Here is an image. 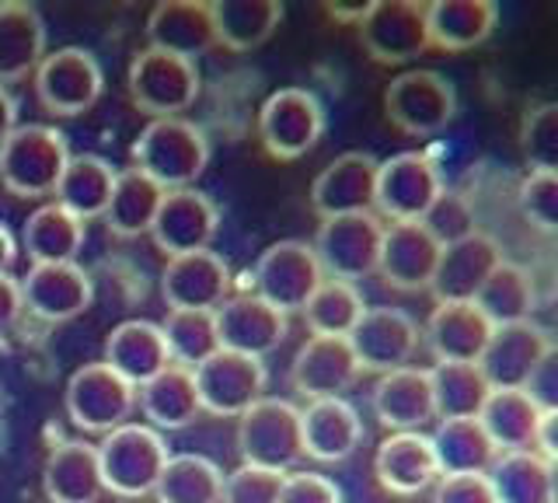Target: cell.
I'll return each mask as SVG.
<instances>
[{
    "instance_id": "50",
    "label": "cell",
    "mask_w": 558,
    "mask_h": 503,
    "mask_svg": "<svg viewBox=\"0 0 558 503\" xmlns=\"http://www.w3.org/2000/svg\"><path fill=\"white\" fill-rule=\"evenodd\" d=\"M279 486H283V472L258 465H238L231 476H223L220 503H276Z\"/></svg>"
},
{
    "instance_id": "21",
    "label": "cell",
    "mask_w": 558,
    "mask_h": 503,
    "mask_svg": "<svg viewBox=\"0 0 558 503\" xmlns=\"http://www.w3.org/2000/svg\"><path fill=\"white\" fill-rule=\"evenodd\" d=\"M231 266L217 252H189L165 263L161 294L171 311H217L231 298Z\"/></svg>"
},
{
    "instance_id": "42",
    "label": "cell",
    "mask_w": 558,
    "mask_h": 503,
    "mask_svg": "<svg viewBox=\"0 0 558 503\" xmlns=\"http://www.w3.org/2000/svg\"><path fill=\"white\" fill-rule=\"evenodd\" d=\"M22 245L32 259V266H49V263H77V252L84 249V224L70 217L63 206L43 203L25 220Z\"/></svg>"
},
{
    "instance_id": "39",
    "label": "cell",
    "mask_w": 558,
    "mask_h": 503,
    "mask_svg": "<svg viewBox=\"0 0 558 503\" xmlns=\"http://www.w3.org/2000/svg\"><path fill=\"white\" fill-rule=\"evenodd\" d=\"M429 444L440 476H485L499 455L478 420H440Z\"/></svg>"
},
{
    "instance_id": "49",
    "label": "cell",
    "mask_w": 558,
    "mask_h": 503,
    "mask_svg": "<svg viewBox=\"0 0 558 503\" xmlns=\"http://www.w3.org/2000/svg\"><path fill=\"white\" fill-rule=\"evenodd\" d=\"M520 214L527 217L537 231L555 235L558 228V176L555 171H531L527 179L520 182Z\"/></svg>"
},
{
    "instance_id": "34",
    "label": "cell",
    "mask_w": 558,
    "mask_h": 503,
    "mask_svg": "<svg viewBox=\"0 0 558 503\" xmlns=\"http://www.w3.org/2000/svg\"><path fill=\"white\" fill-rule=\"evenodd\" d=\"M214 39L231 53H252L266 46L279 22H283V4L279 0H214Z\"/></svg>"
},
{
    "instance_id": "30",
    "label": "cell",
    "mask_w": 558,
    "mask_h": 503,
    "mask_svg": "<svg viewBox=\"0 0 558 503\" xmlns=\"http://www.w3.org/2000/svg\"><path fill=\"white\" fill-rule=\"evenodd\" d=\"M496 25V0H433L426 4L429 49H444V53H468V49L488 43Z\"/></svg>"
},
{
    "instance_id": "27",
    "label": "cell",
    "mask_w": 558,
    "mask_h": 503,
    "mask_svg": "<svg viewBox=\"0 0 558 503\" xmlns=\"http://www.w3.org/2000/svg\"><path fill=\"white\" fill-rule=\"evenodd\" d=\"M101 363L109 371H116L133 388L147 385L150 378H157L171 363L161 325L147 322V319L119 322L109 333V339H105V360Z\"/></svg>"
},
{
    "instance_id": "38",
    "label": "cell",
    "mask_w": 558,
    "mask_h": 503,
    "mask_svg": "<svg viewBox=\"0 0 558 503\" xmlns=\"http://www.w3.org/2000/svg\"><path fill=\"white\" fill-rule=\"evenodd\" d=\"M136 398H140V409H144V416L150 420L147 427H154L157 433L185 430L203 412L192 371L179 368V363H168L161 374L150 378L147 385H140Z\"/></svg>"
},
{
    "instance_id": "24",
    "label": "cell",
    "mask_w": 558,
    "mask_h": 503,
    "mask_svg": "<svg viewBox=\"0 0 558 503\" xmlns=\"http://www.w3.org/2000/svg\"><path fill=\"white\" fill-rule=\"evenodd\" d=\"M363 420L345 398H314L301 409V451L322 465H336L356 455Z\"/></svg>"
},
{
    "instance_id": "23",
    "label": "cell",
    "mask_w": 558,
    "mask_h": 503,
    "mask_svg": "<svg viewBox=\"0 0 558 503\" xmlns=\"http://www.w3.org/2000/svg\"><path fill=\"white\" fill-rule=\"evenodd\" d=\"M502 259L499 241L485 231H475L453 245L440 249V259H436L429 290L436 304L447 301H475L478 287L485 284V276L496 270V263Z\"/></svg>"
},
{
    "instance_id": "19",
    "label": "cell",
    "mask_w": 558,
    "mask_h": 503,
    "mask_svg": "<svg viewBox=\"0 0 558 503\" xmlns=\"http://www.w3.org/2000/svg\"><path fill=\"white\" fill-rule=\"evenodd\" d=\"M555 350L551 336L534 322L499 325L488 336L485 350L478 357V371L488 381V388H520L548 354Z\"/></svg>"
},
{
    "instance_id": "55",
    "label": "cell",
    "mask_w": 558,
    "mask_h": 503,
    "mask_svg": "<svg viewBox=\"0 0 558 503\" xmlns=\"http://www.w3.org/2000/svg\"><path fill=\"white\" fill-rule=\"evenodd\" d=\"M14 127H17V101L4 84H0V144L8 141Z\"/></svg>"
},
{
    "instance_id": "18",
    "label": "cell",
    "mask_w": 558,
    "mask_h": 503,
    "mask_svg": "<svg viewBox=\"0 0 558 503\" xmlns=\"http://www.w3.org/2000/svg\"><path fill=\"white\" fill-rule=\"evenodd\" d=\"M22 287V304L28 315L39 322L60 325L84 315L95 301V284L92 273L77 263H49V266H32Z\"/></svg>"
},
{
    "instance_id": "44",
    "label": "cell",
    "mask_w": 558,
    "mask_h": 503,
    "mask_svg": "<svg viewBox=\"0 0 558 503\" xmlns=\"http://www.w3.org/2000/svg\"><path fill=\"white\" fill-rule=\"evenodd\" d=\"M223 472L206 455H171L154 486L157 503H220Z\"/></svg>"
},
{
    "instance_id": "32",
    "label": "cell",
    "mask_w": 558,
    "mask_h": 503,
    "mask_svg": "<svg viewBox=\"0 0 558 503\" xmlns=\"http://www.w3.org/2000/svg\"><path fill=\"white\" fill-rule=\"evenodd\" d=\"M488 336H493V325L471 301H447L429 311L426 343L436 363H478Z\"/></svg>"
},
{
    "instance_id": "10",
    "label": "cell",
    "mask_w": 558,
    "mask_h": 503,
    "mask_svg": "<svg viewBox=\"0 0 558 503\" xmlns=\"http://www.w3.org/2000/svg\"><path fill=\"white\" fill-rule=\"evenodd\" d=\"M325 136V106L307 88H279L258 109V141L276 161H296Z\"/></svg>"
},
{
    "instance_id": "48",
    "label": "cell",
    "mask_w": 558,
    "mask_h": 503,
    "mask_svg": "<svg viewBox=\"0 0 558 503\" xmlns=\"http://www.w3.org/2000/svg\"><path fill=\"white\" fill-rule=\"evenodd\" d=\"M520 147H523V158L531 161L534 171H555L558 168V106L555 101L534 106L527 116H523Z\"/></svg>"
},
{
    "instance_id": "37",
    "label": "cell",
    "mask_w": 558,
    "mask_h": 503,
    "mask_svg": "<svg viewBox=\"0 0 558 503\" xmlns=\"http://www.w3.org/2000/svg\"><path fill=\"white\" fill-rule=\"evenodd\" d=\"M475 304L485 322L499 328V325H517V322H531L534 308H537V287L534 276L523 270L520 263L510 259H499L496 270L485 276V284L475 294Z\"/></svg>"
},
{
    "instance_id": "17",
    "label": "cell",
    "mask_w": 558,
    "mask_h": 503,
    "mask_svg": "<svg viewBox=\"0 0 558 503\" xmlns=\"http://www.w3.org/2000/svg\"><path fill=\"white\" fill-rule=\"evenodd\" d=\"M345 339L360 363V374H388L412 363L418 350V325L401 308H366Z\"/></svg>"
},
{
    "instance_id": "5",
    "label": "cell",
    "mask_w": 558,
    "mask_h": 503,
    "mask_svg": "<svg viewBox=\"0 0 558 503\" xmlns=\"http://www.w3.org/2000/svg\"><path fill=\"white\" fill-rule=\"evenodd\" d=\"M126 81L136 109L147 112L150 119H182V112L196 106V98L203 92V77L196 63L161 53V49L150 46L133 57Z\"/></svg>"
},
{
    "instance_id": "15",
    "label": "cell",
    "mask_w": 558,
    "mask_h": 503,
    "mask_svg": "<svg viewBox=\"0 0 558 503\" xmlns=\"http://www.w3.org/2000/svg\"><path fill=\"white\" fill-rule=\"evenodd\" d=\"M214 328L220 350L244 354L255 360H266L283 346L290 322L279 308L262 301L258 294H231L217 311H214Z\"/></svg>"
},
{
    "instance_id": "14",
    "label": "cell",
    "mask_w": 558,
    "mask_h": 503,
    "mask_svg": "<svg viewBox=\"0 0 558 503\" xmlns=\"http://www.w3.org/2000/svg\"><path fill=\"white\" fill-rule=\"evenodd\" d=\"M356 28L374 63H409L429 49L426 4L418 0H371Z\"/></svg>"
},
{
    "instance_id": "8",
    "label": "cell",
    "mask_w": 558,
    "mask_h": 503,
    "mask_svg": "<svg viewBox=\"0 0 558 503\" xmlns=\"http://www.w3.org/2000/svg\"><path fill=\"white\" fill-rule=\"evenodd\" d=\"M444 193V171L423 151H401L377 165L374 206L391 224H418Z\"/></svg>"
},
{
    "instance_id": "3",
    "label": "cell",
    "mask_w": 558,
    "mask_h": 503,
    "mask_svg": "<svg viewBox=\"0 0 558 503\" xmlns=\"http://www.w3.org/2000/svg\"><path fill=\"white\" fill-rule=\"evenodd\" d=\"M66 161L70 147L57 127H14L8 141L0 144V182L17 200H46L57 193Z\"/></svg>"
},
{
    "instance_id": "35",
    "label": "cell",
    "mask_w": 558,
    "mask_h": 503,
    "mask_svg": "<svg viewBox=\"0 0 558 503\" xmlns=\"http://www.w3.org/2000/svg\"><path fill=\"white\" fill-rule=\"evenodd\" d=\"M485 479L496 503H555V465L531 447L496 455Z\"/></svg>"
},
{
    "instance_id": "31",
    "label": "cell",
    "mask_w": 558,
    "mask_h": 503,
    "mask_svg": "<svg viewBox=\"0 0 558 503\" xmlns=\"http://www.w3.org/2000/svg\"><path fill=\"white\" fill-rule=\"evenodd\" d=\"M46 57V22L28 0H4L0 4V84H14Z\"/></svg>"
},
{
    "instance_id": "40",
    "label": "cell",
    "mask_w": 558,
    "mask_h": 503,
    "mask_svg": "<svg viewBox=\"0 0 558 503\" xmlns=\"http://www.w3.org/2000/svg\"><path fill=\"white\" fill-rule=\"evenodd\" d=\"M485 438L499 451H527L541 423V409L520 388H493L478 412Z\"/></svg>"
},
{
    "instance_id": "25",
    "label": "cell",
    "mask_w": 558,
    "mask_h": 503,
    "mask_svg": "<svg viewBox=\"0 0 558 503\" xmlns=\"http://www.w3.org/2000/svg\"><path fill=\"white\" fill-rule=\"evenodd\" d=\"M147 43L150 49L196 63V57L217 46L209 4L206 0H161L147 14Z\"/></svg>"
},
{
    "instance_id": "26",
    "label": "cell",
    "mask_w": 558,
    "mask_h": 503,
    "mask_svg": "<svg viewBox=\"0 0 558 503\" xmlns=\"http://www.w3.org/2000/svg\"><path fill=\"white\" fill-rule=\"evenodd\" d=\"M440 245L423 224H384L377 273L395 290H423L433 280Z\"/></svg>"
},
{
    "instance_id": "16",
    "label": "cell",
    "mask_w": 558,
    "mask_h": 503,
    "mask_svg": "<svg viewBox=\"0 0 558 503\" xmlns=\"http://www.w3.org/2000/svg\"><path fill=\"white\" fill-rule=\"evenodd\" d=\"M220 231V211L199 189H171L165 193L157 217L150 224L154 249L168 259L189 255V252H209L214 238Z\"/></svg>"
},
{
    "instance_id": "52",
    "label": "cell",
    "mask_w": 558,
    "mask_h": 503,
    "mask_svg": "<svg viewBox=\"0 0 558 503\" xmlns=\"http://www.w3.org/2000/svg\"><path fill=\"white\" fill-rule=\"evenodd\" d=\"M433 503H496L485 476H444L433 490Z\"/></svg>"
},
{
    "instance_id": "33",
    "label": "cell",
    "mask_w": 558,
    "mask_h": 503,
    "mask_svg": "<svg viewBox=\"0 0 558 503\" xmlns=\"http://www.w3.org/2000/svg\"><path fill=\"white\" fill-rule=\"evenodd\" d=\"M43 490L49 503H98L105 490L95 447L87 441H63L52 447L43 468Z\"/></svg>"
},
{
    "instance_id": "12",
    "label": "cell",
    "mask_w": 558,
    "mask_h": 503,
    "mask_svg": "<svg viewBox=\"0 0 558 503\" xmlns=\"http://www.w3.org/2000/svg\"><path fill=\"white\" fill-rule=\"evenodd\" d=\"M196 381L199 409L209 416H223V420H238L241 412H248L258 398H266L269 371L266 363L244 354L217 350L206 357L199 368H192Z\"/></svg>"
},
{
    "instance_id": "51",
    "label": "cell",
    "mask_w": 558,
    "mask_h": 503,
    "mask_svg": "<svg viewBox=\"0 0 558 503\" xmlns=\"http://www.w3.org/2000/svg\"><path fill=\"white\" fill-rule=\"evenodd\" d=\"M276 503H342V490L328 476L293 472V476H283Z\"/></svg>"
},
{
    "instance_id": "45",
    "label": "cell",
    "mask_w": 558,
    "mask_h": 503,
    "mask_svg": "<svg viewBox=\"0 0 558 503\" xmlns=\"http://www.w3.org/2000/svg\"><path fill=\"white\" fill-rule=\"evenodd\" d=\"M366 311V301L356 284H339V280H322V287L311 294L304 304V319L311 336H336L345 339L353 333V325Z\"/></svg>"
},
{
    "instance_id": "11",
    "label": "cell",
    "mask_w": 558,
    "mask_h": 503,
    "mask_svg": "<svg viewBox=\"0 0 558 503\" xmlns=\"http://www.w3.org/2000/svg\"><path fill=\"white\" fill-rule=\"evenodd\" d=\"M63 406L70 423L81 433H112L116 427L130 423L133 406H136V388L126 385L116 371L105 368L101 360L84 363L66 381L63 392Z\"/></svg>"
},
{
    "instance_id": "46",
    "label": "cell",
    "mask_w": 558,
    "mask_h": 503,
    "mask_svg": "<svg viewBox=\"0 0 558 503\" xmlns=\"http://www.w3.org/2000/svg\"><path fill=\"white\" fill-rule=\"evenodd\" d=\"M161 336L171 363L189 371L199 368L206 357H214L220 350L214 311H168V319L161 322Z\"/></svg>"
},
{
    "instance_id": "29",
    "label": "cell",
    "mask_w": 558,
    "mask_h": 503,
    "mask_svg": "<svg viewBox=\"0 0 558 503\" xmlns=\"http://www.w3.org/2000/svg\"><path fill=\"white\" fill-rule=\"evenodd\" d=\"M374 416L391 433L423 430L429 420H436L429 368H412L409 363V368L380 374L374 385Z\"/></svg>"
},
{
    "instance_id": "53",
    "label": "cell",
    "mask_w": 558,
    "mask_h": 503,
    "mask_svg": "<svg viewBox=\"0 0 558 503\" xmlns=\"http://www.w3.org/2000/svg\"><path fill=\"white\" fill-rule=\"evenodd\" d=\"M523 392H527V398L541 412H558V350H551L537 363Z\"/></svg>"
},
{
    "instance_id": "54",
    "label": "cell",
    "mask_w": 558,
    "mask_h": 503,
    "mask_svg": "<svg viewBox=\"0 0 558 503\" xmlns=\"http://www.w3.org/2000/svg\"><path fill=\"white\" fill-rule=\"evenodd\" d=\"M22 315H25L22 287H17V280H14L11 273H4V276H0V339L11 333Z\"/></svg>"
},
{
    "instance_id": "20",
    "label": "cell",
    "mask_w": 558,
    "mask_h": 503,
    "mask_svg": "<svg viewBox=\"0 0 558 503\" xmlns=\"http://www.w3.org/2000/svg\"><path fill=\"white\" fill-rule=\"evenodd\" d=\"M377 158L366 151H345L336 161H328L311 182V211L322 220L363 214L374 206Z\"/></svg>"
},
{
    "instance_id": "41",
    "label": "cell",
    "mask_w": 558,
    "mask_h": 503,
    "mask_svg": "<svg viewBox=\"0 0 558 503\" xmlns=\"http://www.w3.org/2000/svg\"><path fill=\"white\" fill-rule=\"evenodd\" d=\"M165 200V189L150 182L140 168H122L116 171V185L109 206H105V224L116 238H140L150 231L157 217V206Z\"/></svg>"
},
{
    "instance_id": "2",
    "label": "cell",
    "mask_w": 558,
    "mask_h": 503,
    "mask_svg": "<svg viewBox=\"0 0 558 503\" xmlns=\"http://www.w3.org/2000/svg\"><path fill=\"white\" fill-rule=\"evenodd\" d=\"M95 455H98L101 490L122 500H140L154 493L157 476L168 465L171 451L154 427L122 423L112 433H105Z\"/></svg>"
},
{
    "instance_id": "36",
    "label": "cell",
    "mask_w": 558,
    "mask_h": 503,
    "mask_svg": "<svg viewBox=\"0 0 558 503\" xmlns=\"http://www.w3.org/2000/svg\"><path fill=\"white\" fill-rule=\"evenodd\" d=\"M112 185H116V168L101 154H70L52 196H57V206H63L70 217L87 224L105 214Z\"/></svg>"
},
{
    "instance_id": "28",
    "label": "cell",
    "mask_w": 558,
    "mask_h": 503,
    "mask_svg": "<svg viewBox=\"0 0 558 503\" xmlns=\"http://www.w3.org/2000/svg\"><path fill=\"white\" fill-rule=\"evenodd\" d=\"M374 472L377 482L395 496H418L426 493L436 482V458H433V444L429 433L423 430H409V433H388L377 447L374 458Z\"/></svg>"
},
{
    "instance_id": "4",
    "label": "cell",
    "mask_w": 558,
    "mask_h": 503,
    "mask_svg": "<svg viewBox=\"0 0 558 503\" xmlns=\"http://www.w3.org/2000/svg\"><path fill=\"white\" fill-rule=\"evenodd\" d=\"M32 77H35V98H39V106L57 119H74L92 112L105 92L101 63L84 46H63L57 53H46Z\"/></svg>"
},
{
    "instance_id": "47",
    "label": "cell",
    "mask_w": 558,
    "mask_h": 503,
    "mask_svg": "<svg viewBox=\"0 0 558 503\" xmlns=\"http://www.w3.org/2000/svg\"><path fill=\"white\" fill-rule=\"evenodd\" d=\"M418 224H423V228L433 235V241L440 249L478 231L475 206H471V200L464 193H458V189H447V185H444V193L436 196V203L429 206L426 217Z\"/></svg>"
},
{
    "instance_id": "13",
    "label": "cell",
    "mask_w": 558,
    "mask_h": 503,
    "mask_svg": "<svg viewBox=\"0 0 558 503\" xmlns=\"http://www.w3.org/2000/svg\"><path fill=\"white\" fill-rule=\"evenodd\" d=\"M322 280H325V273L307 241L283 238L255 259L252 294H258L262 301H269L272 308L283 311V315H290V311H304V304L311 301V294L322 287Z\"/></svg>"
},
{
    "instance_id": "7",
    "label": "cell",
    "mask_w": 558,
    "mask_h": 503,
    "mask_svg": "<svg viewBox=\"0 0 558 503\" xmlns=\"http://www.w3.org/2000/svg\"><path fill=\"white\" fill-rule=\"evenodd\" d=\"M380 238H384V220L374 211H363V214L322 220L311 249L325 273V280L356 284V280H366L371 273H377Z\"/></svg>"
},
{
    "instance_id": "22",
    "label": "cell",
    "mask_w": 558,
    "mask_h": 503,
    "mask_svg": "<svg viewBox=\"0 0 558 503\" xmlns=\"http://www.w3.org/2000/svg\"><path fill=\"white\" fill-rule=\"evenodd\" d=\"M360 381V363L349 350V339L307 336L290 363V385L307 403L314 398H342Z\"/></svg>"
},
{
    "instance_id": "56",
    "label": "cell",
    "mask_w": 558,
    "mask_h": 503,
    "mask_svg": "<svg viewBox=\"0 0 558 503\" xmlns=\"http://www.w3.org/2000/svg\"><path fill=\"white\" fill-rule=\"evenodd\" d=\"M14 259H17V241H14V235L4 228V224H0V276L11 273Z\"/></svg>"
},
{
    "instance_id": "6",
    "label": "cell",
    "mask_w": 558,
    "mask_h": 503,
    "mask_svg": "<svg viewBox=\"0 0 558 503\" xmlns=\"http://www.w3.org/2000/svg\"><path fill=\"white\" fill-rule=\"evenodd\" d=\"M238 451L241 465L290 472L304 458L301 451V409L287 398H258V403L238 416Z\"/></svg>"
},
{
    "instance_id": "9",
    "label": "cell",
    "mask_w": 558,
    "mask_h": 503,
    "mask_svg": "<svg viewBox=\"0 0 558 503\" xmlns=\"http://www.w3.org/2000/svg\"><path fill=\"white\" fill-rule=\"evenodd\" d=\"M384 112L388 123L409 136H436L458 116V92L436 71H405L384 92Z\"/></svg>"
},
{
    "instance_id": "43",
    "label": "cell",
    "mask_w": 558,
    "mask_h": 503,
    "mask_svg": "<svg viewBox=\"0 0 558 503\" xmlns=\"http://www.w3.org/2000/svg\"><path fill=\"white\" fill-rule=\"evenodd\" d=\"M433 409L436 420H478L488 398V381L482 378L478 363H433L429 368Z\"/></svg>"
},
{
    "instance_id": "1",
    "label": "cell",
    "mask_w": 558,
    "mask_h": 503,
    "mask_svg": "<svg viewBox=\"0 0 558 503\" xmlns=\"http://www.w3.org/2000/svg\"><path fill=\"white\" fill-rule=\"evenodd\" d=\"M133 168H140L150 182L171 189H192L209 165V141L203 127L189 119H150L133 144Z\"/></svg>"
}]
</instances>
